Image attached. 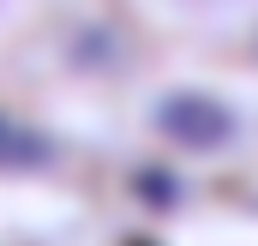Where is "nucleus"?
<instances>
[{"mask_svg": "<svg viewBox=\"0 0 258 246\" xmlns=\"http://www.w3.org/2000/svg\"><path fill=\"white\" fill-rule=\"evenodd\" d=\"M138 12H150L168 30H192V36H222L240 30L258 12V0H138Z\"/></svg>", "mask_w": 258, "mask_h": 246, "instance_id": "1", "label": "nucleus"}, {"mask_svg": "<svg viewBox=\"0 0 258 246\" xmlns=\"http://www.w3.org/2000/svg\"><path fill=\"white\" fill-rule=\"evenodd\" d=\"M24 12H30V0H0V48L12 42V30L24 24Z\"/></svg>", "mask_w": 258, "mask_h": 246, "instance_id": "2", "label": "nucleus"}]
</instances>
